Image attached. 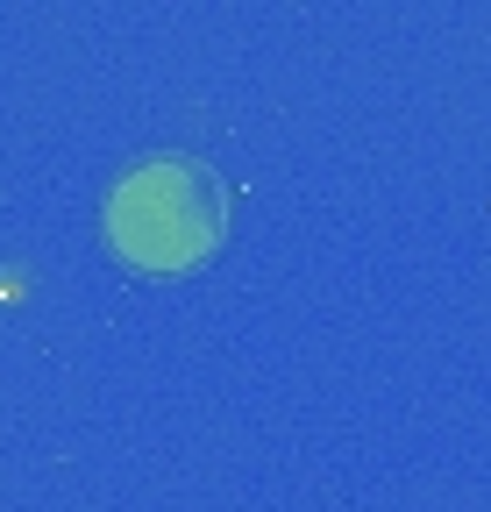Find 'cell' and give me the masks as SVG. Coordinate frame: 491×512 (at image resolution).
<instances>
[{
    "label": "cell",
    "instance_id": "cell-1",
    "mask_svg": "<svg viewBox=\"0 0 491 512\" xmlns=\"http://www.w3.org/2000/svg\"><path fill=\"white\" fill-rule=\"evenodd\" d=\"M228 228V192L193 157H143L107 192V242L136 271H193Z\"/></svg>",
    "mask_w": 491,
    "mask_h": 512
}]
</instances>
